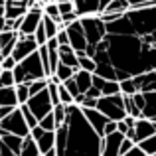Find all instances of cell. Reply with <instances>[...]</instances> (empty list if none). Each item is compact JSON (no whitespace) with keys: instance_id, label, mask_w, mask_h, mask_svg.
<instances>
[{"instance_id":"cell-1","label":"cell","mask_w":156,"mask_h":156,"mask_svg":"<svg viewBox=\"0 0 156 156\" xmlns=\"http://www.w3.org/2000/svg\"><path fill=\"white\" fill-rule=\"evenodd\" d=\"M95 73L122 81L156 69V6L130 8L107 24V36L93 55Z\"/></svg>"},{"instance_id":"cell-2","label":"cell","mask_w":156,"mask_h":156,"mask_svg":"<svg viewBox=\"0 0 156 156\" xmlns=\"http://www.w3.org/2000/svg\"><path fill=\"white\" fill-rule=\"evenodd\" d=\"M65 148L59 156H101L103 136L89 125L79 105H67L65 119Z\"/></svg>"},{"instance_id":"cell-3","label":"cell","mask_w":156,"mask_h":156,"mask_svg":"<svg viewBox=\"0 0 156 156\" xmlns=\"http://www.w3.org/2000/svg\"><path fill=\"white\" fill-rule=\"evenodd\" d=\"M14 77H16V85L18 83H32V81H38V79H48L46 67H44L42 57H40V51L28 55L22 61H18L14 67Z\"/></svg>"},{"instance_id":"cell-4","label":"cell","mask_w":156,"mask_h":156,"mask_svg":"<svg viewBox=\"0 0 156 156\" xmlns=\"http://www.w3.org/2000/svg\"><path fill=\"white\" fill-rule=\"evenodd\" d=\"M81 24H83V30H85V36H87V55L93 57L97 51V48L101 46V42L105 40L107 36V24L99 16H85L81 18Z\"/></svg>"},{"instance_id":"cell-5","label":"cell","mask_w":156,"mask_h":156,"mask_svg":"<svg viewBox=\"0 0 156 156\" xmlns=\"http://www.w3.org/2000/svg\"><path fill=\"white\" fill-rule=\"evenodd\" d=\"M97 111L105 115L111 121H122L126 117V109H125V95L117 93V95H103L97 101Z\"/></svg>"},{"instance_id":"cell-6","label":"cell","mask_w":156,"mask_h":156,"mask_svg":"<svg viewBox=\"0 0 156 156\" xmlns=\"http://www.w3.org/2000/svg\"><path fill=\"white\" fill-rule=\"evenodd\" d=\"M0 129L6 130V133H10V134H16V136H22V138L30 136V133H32V129L28 126V122H26V119H24V113H22L20 107H16L8 117H4L2 121H0Z\"/></svg>"},{"instance_id":"cell-7","label":"cell","mask_w":156,"mask_h":156,"mask_svg":"<svg viewBox=\"0 0 156 156\" xmlns=\"http://www.w3.org/2000/svg\"><path fill=\"white\" fill-rule=\"evenodd\" d=\"M65 30H67L69 34V46L73 48V50L77 51V55H87V36H85V30H83V24H81V18L77 20V22L69 24V26H65Z\"/></svg>"},{"instance_id":"cell-8","label":"cell","mask_w":156,"mask_h":156,"mask_svg":"<svg viewBox=\"0 0 156 156\" xmlns=\"http://www.w3.org/2000/svg\"><path fill=\"white\" fill-rule=\"evenodd\" d=\"M28 107H30V111L36 115V119L38 121H42L46 115H50L53 111V101L50 97V91L48 89H44V91H40L38 95H32L30 99H28Z\"/></svg>"},{"instance_id":"cell-9","label":"cell","mask_w":156,"mask_h":156,"mask_svg":"<svg viewBox=\"0 0 156 156\" xmlns=\"http://www.w3.org/2000/svg\"><path fill=\"white\" fill-rule=\"evenodd\" d=\"M42 20H44V8H40V6L30 8V10L26 12V16L22 18V22H20L18 34L20 36H32V34H36L38 26L42 24Z\"/></svg>"},{"instance_id":"cell-10","label":"cell","mask_w":156,"mask_h":156,"mask_svg":"<svg viewBox=\"0 0 156 156\" xmlns=\"http://www.w3.org/2000/svg\"><path fill=\"white\" fill-rule=\"evenodd\" d=\"M152 134H156V121H150V119L140 117V119H136L134 126L129 130V134H126V136L133 138V140L138 144V142H142L144 138L152 136Z\"/></svg>"},{"instance_id":"cell-11","label":"cell","mask_w":156,"mask_h":156,"mask_svg":"<svg viewBox=\"0 0 156 156\" xmlns=\"http://www.w3.org/2000/svg\"><path fill=\"white\" fill-rule=\"evenodd\" d=\"M111 0H73L75 4V12L79 14V18L85 16H99L101 12H105V8L109 6Z\"/></svg>"},{"instance_id":"cell-12","label":"cell","mask_w":156,"mask_h":156,"mask_svg":"<svg viewBox=\"0 0 156 156\" xmlns=\"http://www.w3.org/2000/svg\"><path fill=\"white\" fill-rule=\"evenodd\" d=\"M38 48L40 46H38V42H36L34 34L32 36H20L18 34V42H16V48H14V51H12V57H14L16 61H22V59H26L28 55L38 51Z\"/></svg>"},{"instance_id":"cell-13","label":"cell","mask_w":156,"mask_h":156,"mask_svg":"<svg viewBox=\"0 0 156 156\" xmlns=\"http://www.w3.org/2000/svg\"><path fill=\"white\" fill-rule=\"evenodd\" d=\"M30 134L34 136V140H36V144H38V148H40L42 154H46V152H50L51 148H55V130H46L38 125L36 129H32Z\"/></svg>"},{"instance_id":"cell-14","label":"cell","mask_w":156,"mask_h":156,"mask_svg":"<svg viewBox=\"0 0 156 156\" xmlns=\"http://www.w3.org/2000/svg\"><path fill=\"white\" fill-rule=\"evenodd\" d=\"M125 136L126 134L119 133V130H115V133L103 136L101 156H121V144H122V140H125Z\"/></svg>"},{"instance_id":"cell-15","label":"cell","mask_w":156,"mask_h":156,"mask_svg":"<svg viewBox=\"0 0 156 156\" xmlns=\"http://www.w3.org/2000/svg\"><path fill=\"white\" fill-rule=\"evenodd\" d=\"M83 115L87 117L89 125H91L101 136H105V126H107V122H109L111 119H107L105 115L101 113V111H97V109H83Z\"/></svg>"},{"instance_id":"cell-16","label":"cell","mask_w":156,"mask_h":156,"mask_svg":"<svg viewBox=\"0 0 156 156\" xmlns=\"http://www.w3.org/2000/svg\"><path fill=\"white\" fill-rule=\"evenodd\" d=\"M93 85L101 91V95H117L121 93V83L115 79H105V77L93 73Z\"/></svg>"},{"instance_id":"cell-17","label":"cell","mask_w":156,"mask_h":156,"mask_svg":"<svg viewBox=\"0 0 156 156\" xmlns=\"http://www.w3.org/2000/svg\"><path fill=\"white\" fill-rule=\"evenodd\" d=\"M134 79V85H136L138 91H156V69L154 71H148V73H142V75H136L133 77Z\"/></svg>"},{"instance_id":"cell-18","label":"cell","mask_w":156,"mask_h":156,"mask_svg":"<svg viewBox=\"0 0 156 156\" xmlns=\"http://www.w3.org/2000/svg\"><path fill=\"white\" fill-rule=\"evenodd\" d=\"M144 107H142V117L156 121V91H142Z\"/></svg>"},{"instance_id":"cell-19","label":"cell","mask_w":156,"mask_h":156,"mask_svg":"<svg viewBox=\"0 0 156 156\" xmlns=\"http://www.w3.org/2000/svg\"><path fill=\"white\" fill-rule=\"evenodd\" d=\"M59 61L73 69H79V55L71 46H59Z\"/></svg>"},{"instance_id":"cell-20","label":"cell","mask_w":156,"mask_h":156,"mask_svg":"<svg viewBox=\"0 0 156 156\" xmlns=\"http://www.w3.org/2000/svg\"><path fill=\"white\" fill-rule=\"evenodd\" d=\"M73 79H75L77 87H79V91L83 93V95L93 87V73H91V71H85V69H77L75 75H73Z\"/></svg>"},{"instance_id":"cell-21","label":"cell","mask_w":156,"mask_h":156,"mask_svg":"<svg viewBox=\"0 0 156 156\" xmlns=\"http://www.w3.org/2000/svg\"><path fill=\"white\" fill-rule=\"evenodd\" d=\"M0 107H20L14 87H0Z\"/></svg>"},{"instance_id":"cell-22","label":"cell","mask_w":156,"mask_h":156,"mask_svg":"<svg viewBox=\"0 0 156 156\" xmlns=\"http://www.w3.org/2000/svg\"><path fill=\"white\" fill-rule=\"evenodd\" d=\"M75 71H77V69H73V67H69V65H65V63L59 61V65H57L55 73L50 77V81H53V83H63V81L71 79V77L75 75Z\"/></svg>"},{"instance_id":"cell-23","label":"cell","mask_w":156,"mask_h":156,"mask_svg":"<svg viewBox=\"0 0 156 156\" xmlns=\"http://www.w3.org/2000/svg\"><path fill=\"white\" fill-rule=\"evenodd\" d=\"M129 10H130L129 0H111L109 6L105 8L107 14H119V16H122L125 12H129ZM101 14H103V12H101Z\"/></svg>"},{"instance_id":"cell-24","label":"cell","mask_w":156,"mask_h":156,"mask_svg":"<svg viewBox=\"0 0 156 156\" xmlns=\"http://www.w3.org/2000/svg\"><path fill=\"white\" fill-rule=\"evenodd\" d=\"M42 152H40L38 144H36L34 136H26L24 138V144H22V150H20V156H40Z\"/></svg>"},{"instance_id":"cell-25","label":"cell","mask_w":156,"mask_h":156,"mask_svg":"<svg viewBox=\"0 0 156 156\" xmlns=\"http://www.w3.org/2000/svg\"><path fill=\"white\" fill-rule=\"evenodd\" d=\"M42 24H44V28H46V34H48V38H55L57 36V32L61 30V26L55 22L53 18H50V16H46L44 14V20H42Z\"/></svg>"},{"instance_id":"cell-26","label":"cell","mask_w":156,"mask_h":156,"mask_svg":"<svg viewBox=\"0 0 156 156\" xmlns=\"http://www.w3.org/2000/svg\"><path fill=\"white\" fill-rule=\"evenodd\" d=\"M16 97H18L20 105H26L30 99V85L28 83H18L16 85Z\"/></svg>"},{"instance_id":"cell-27","label":"cell","mask_w":156,"mask_h":156,"mask_svg":"<svg viewBox=\"0 0 156 156\" xmlns=\"http://www.w3.org/2000/svg\"><path fill=\"white\" fill-rule=\"evenodd\" d=\"M138 146L142 148V152H146L148 156H154L156 154V134H152V136L144 138L142 142H138Z\"/></svg>"},{"instance_id":"cell-28","label":"cell","mask_w":156,"mask_h":156,"mask_svg":"<svg viewBox=\"0 0 156 156\" xmlns=\"http://www.w3.org/2000/svg\"><path fill=\"white\" fill-rule=\"evenodd\" d=\"M44 14L53 18L57 24H61V12H59V6H57V2H50L44 6Z\"/></svg>"},{"instance_id":"cell-29","label":"cell","mask_w":156,"mask_h":156,"mask_svg":"<svg viewBox=\"0 0 156 156\" xmlns=\"http://www.w3.org/2000/svg\"><path fill=\"white\" fill-rule=\"evenodd\" d=\"M14 85H16L14 71H10V69H2V71H0V87H14Z\"/></svg>"},{"instance_id":"cell-30","label":"cell","mask_w":156,"mask_h":156,"mask_svg":"<svg viewBox=\"0 0 156 156\" xmlns=\"http://www.w3.org/2000/svg\"><path fill=\"white\" fill-rule=\"evenodd\" d=\"M53 117H55L57 126H61L65 122V119H67V105H63V103L55 105L53 107Z\"/></svg>"},{"instance_id":"cell-31","label":"cell","mask_w":156,"mask_h":156,"mask_svg":"<svg viewBox=\"0 0 156 156\" xmlns=\"http://www.w3.org/2000/svg\"><path fill=\"white\" fill-rule=\"evenodd\" d=\"M119 83H121V93H122V95H134V93H138V89H136V85H134L133 77L122 79V81H119Z\"/></svg>"},{"instance_id":"cell-32","label":"cell","mask_w":156,"mask_h":156,"mask_svg":"<svg viewBox=\"0 0 156 156\" xmlns=\"http://www.w3.org/2000/svg\"><path fill=\"white\" fill-rule=\"evenodd\" d=\"M20 109H22V113H24V119H26L28 126H30V129H36V126L40 125V121L36 119V115L30 111V107H28V105H20Z\"/></svg>"},{"instance_id":"cell-33","label":"cell","mask_w":156,"mask_h":156,"mask_svg":"<svg viewBox=\"0 0 156 156\" xmlns=\"http://www.w3.org/2000/svg\"><path fill=\"white\" fill-rule=\"evenodd\" d=\"M57 91H59V101H61L63 105H73V103H75L73 95L69 93V89L65 87L63 83H59V85H57Z\"/></svg>"},{"instance_id":"cell-34","label":"cell","mask_w":156,"mask_h":156,"mask_svg":"<svg viewBox=\"0 0 156 156\" xmlns=\"http://www.w3.org/2000/svg\"><path fill=\"white\" fill-rule=\"evenodd\" d=\"M79 69H85V71L95 73V69H97L95 59H93V57H89V55H79Z\"/></svg>"},{"instance_id":"cell-35","label":"cell","mask_w":156,"mask_h":156,"mask_svg":"<svg viewBox=\"0 0 156 156\" xmlns=\"http://www.w3.org/2000/svg\"><path fill=\"white\" fill-rule=\"evenodd\" d=\"M48 83H50V79H38V81H32L30 85V97L32 95H38L40 91H44V89H48Z\"/></svg>"},{"instance_id":"cell-36","label":"cell","mask_w":156,"mask_h":156,"mask_svg":"<svg viewBox=\"0 0 156 156\" xmlns=\"http://www.w3.org/2000/svg\"><path fill=\"white\" fill-rule=\"evenodd\" d=\"M40 126L46 129V130H57V122H55V117H53V111L40 121Z\"/></svg>"},{"instance_id":"cell-37","label":"cell","mask_w":156,"mask_h":156,"mask_svg":"<svg viewBox=\"0 0 156 156\" xmlns=\"http://www.w3.org/2000/svg\"><path fill=\"white\" fill-rule=\"evenodd\" d=\"M34 38H36V42H38V46H46V44H48V40H50V38H48V34H46V28H44V24H40V26H38Z\"/></svg>"},{"instance_id":"cell-38","label":"cell","mask_w":156,"mask_h":156,"mask_svg":"<svg viewBox=\"0 0 156 156\" xmlns=\"http://www.w3.org/2000/svg\"><path fill=\"white\" fill-rule=\"evenodd\" d=\"M57 6H59V12H61V16H63V14H67V12H75V4H73V0L57 2Z\"/></svg>"},{"instance_id":"cell-39","label":"cell","mask_w":156,"mask_h":156,"mask_svg":"<svg viewBox=\"0 0 156 156\" xmlns=\"http://www.w3.org/2000/svg\"><path fill=\"white\" fill-rule=\"evenodd\" d=\"M77 20H79V14H77V12H67V14L61 16V24H63V26H69V24L77 22Z\"/></svg>"},{"instance_id":"cell-40","label":"cell","mask_w":156,"mask_h":156,"mask_svg":"<svg viewBox=\"0 0 156 156\" xmlns=\"http://www.w3.org/2000/svg\"><path fill=\"white\" fill-rule=\"evenodd\" d=\"M130 8H142V6H156V0H129Z\"/></svg>"},{"instance_id":"cell-41","label":"cell","mask_w":156,"mask_h":156,"mask_svg":"<svg viewBox=\"0 0 156 156\" xmlns=\"http://www.w3.org/2000/svg\"><path fill=\"white\" fill-rule=\"evenodd\" d=\"M16 63H18V61H16L12 55H8V57H4V59H2V63H0V69H10V71H14Z\"/></svg>"},{"instance_id":"cell-42","label":"cell","mask_w":156,"mask_h":156,"mask_svg":"<svg viewBox=\"0 0 156 156\" xmlns=\"http://www.w3.org/2000/svg\"><path fill=\"white\" fill-rule=\"evenodd\" d=\"M57 42H59V46H69V34H67V30L65 28H61L59 32H57Z\"/></svg>"},{"instance_id":"cell-43","label":"cell","mask_w":156,"mask_h":156,"mask_svg":"<svg viewBox=\"0 0 156 156\" xmlns=\"http://www.w3.org/2000/svg\"><path fill=\"white\" fill-rule=\"evenodd\" d=\"M122 156H148V154H146V152H142V148L136 144L133 150H129V152H126V154H122Z\"/></svg>"},{"instance_id":"cell-44","label":"cell","mask_w":156,"mask_h":156,"mask_svg":"<svg viewBox=\"0 0 156 156\" xmlns=\"http://www.w3.org/2000/svg\"><path fill=\"white\" fill-rule=\"evenodd\" d=\"M85 95H87V97H93V99H99V97H103V95H101V91H99V89L95 87V85H93V87L89 89V91L85 93Z\"/></svg>"},{"instance_id":"cell-45","label":"cell","mask_w":156,"mask_h":156,"mask_svg":"<svg viewBox=\"0 0 156 156\" xmlns=\"http://www.w3.org/2000/svg\"><path fill=\"white\" fill-rule=\"evenodd\" d=\"M117 130V121H109L107 122V126H105V136L107 134H111V133H115Z\"/></svg>"},{"instance_id":"cell-46","label":"cell","mask_w":156,"mask_h":156,"mask_svg":"<svg viewBox=\"0 0 156 156\" xmlns=\"http://www.w3.org/2000/svg\"><path fill=\"white\" fill-rule=\"evenodd\" d=\"M46 46H48V50H59V42H57V38H50Z\"/></svg>"},{"instance_id":"cell-47","label":"cell","mask_w":156,"mask_h":156,"mask_svg":"<svg viewBox=\"0 0 156 156\" xmlns=\"http://www.w3.org/2000/svg\"><path fill=\"white\" fill-rule=\"evenodd\" d=\"M14 109H16V107H0V121H2L4 117H8Z\"/></svg>"},{"instance_id":"cell-48","label":"cell","mask_w":156,"mask_h":156,"mask_svg":"<svg viewBox=\"0 0 156 156\" xmlns=\"http://www.w3.org/2000/svg\"><path fill=\"white\" fill-rule=\"evenodd\" d=\"M44 156H57V152H55V148H51L50 152H46V154H44Z\"/></svg>"},{"instance_id":"cell-49","label":"cell","mask_w":156,"mask_h":156,"mask_svg":"<svg viewBox=\"0 0 156 156\" xmlns=\"http://www.w3.org/2000/svg\"><path fill=\"white\" fill-rule=\"evenodd\" d=\"M4 16V6H0V18Z\"/></svg>"},{"instance_id":"cell-50","label":"cell","mask_w":156,"mask_h":156,"mask_svg":"<svg viewBox=\"0 0 156 156\" xmlns=\"http://www.w3.org/2000/svg\"><path fill=\"white\" fill-rule=\"evenodd\" d=\"M2 59H4V55H2V51H0V63H2Z\"/></svg>"},{"instance_id":"cell-51","label":"cell","mask_w":156,"mask_h":156,"mask_svg":"<svg viewBox=\"0 0 156 156\" xmlns=\"http://www.w3.org/2000/svg\"><path fill=\"white\" fill-rule=\"evenodd\" d=\"M55 2H65V0H55Z\"/></svg>"},{"instance_id":"cell-52","label":"cell","mask_w":156,"mask_h":156,"mask_svg":"<svg viewBox=\"0 0 156 156\" xmlns=\"http://www.w3.org/2000/svg\"><path fill=\"white\" fill-rule=\"evenodd\" d=\"M40 156H44V154H40Z\"/></svg>"},{"instance_id":"cell-53","label":"cell","mask_w":156,"mask_h":156,"mask_svg":"<svg viewBox=\"0 0 156 156\" xmlns=\"http://www.w3.org/2000/svg\"><path fill=\"white\" fill-rule=\"evenodd\" d=\"M0 71H2V69H0Z\"/></svg>"},{"instance_id":"cell-54","label":"cell","mask_w":156,"mask_h":156,"mask_svg":"<svg viewBox=\"0 0 156 156\" xmlns=\"http://www.w3.org/2000/svg\"><path fill=\"white\" fill-rule=\"evenodd\" d=\"M154 156H156V154H154Z\"/></svg>"}]
</instances>
